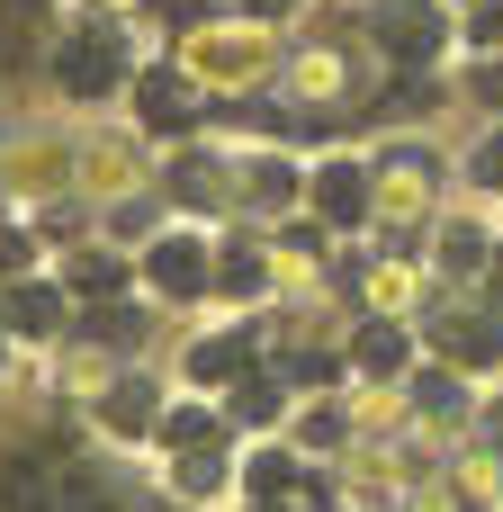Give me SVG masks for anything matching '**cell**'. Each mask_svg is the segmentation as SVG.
I'll list each match as a JSON object with an SVG mask.
<instances>
[{"instance_id":"obj_1","label":"cell","mask_w":503,"mask_h":512,"mask_svg":"<svg viewBox=\"0 0 503 512\" xmlns=\"http://www.w3.org/2000/svg\"><path fill=\"white\" fill-rule=\"evenodd\" d=\"M54 72H63V90H81V99H90V90H108V81L126 72V45H117V27H81V36L63 45V63H54Z\"/></svg>"},{"instance_id":"obj_2","label":"cell","mask_w":503,"mask_h":512,"mask_svg":"<svg viewBox=\"0 0 503 512\" xmlns=\"http://www.w3.org/2000/svg\"><path fill=\"white\" fill-rule=\"evenodd\" d=\"M144 279H153L162 297H198V288L216 279V261H207V243H198V234H162V243L144 252Z\"/></svg>"},{"instance_id":"obj_3","label":"cell","mask_w":503,"mask_h":512,"mask_svg":"<svg viewBox=\"0 0 503 512\" xmlns=\"http://www.w3.org/2000/svg\"><path fill=\"white\" fill-rule=\"evenodd\" d=\"M378 45H387L396 63H432V54H441V9H432V0H387V9H378Z\"/></svg>"},{"instance_id":"obj_4","label":"cell","mask_w":503,"mask_h":512,"mask_svg":"<svg viewBox=\"0 0 503 512\" xmlns=\"http://www.w3.org/2000/svg\"><path fill=\"white\" fill-rule=\"evenodd\" d=\"M315 207H324V225H360L369 216V171L360 162H324L315 171Z\"/></svg>"},{"instance_id":"obj_5","label":"cell","mask_w":503,"mask_h":512,"mask_svg":"<svg viewBox=\"0 0 503 512\" xmlns=\"http://www.w3.org/2000/svg\"><path fill=\"white\" fill-rule=\"evenodd\" d=\"M54 324H63V288L18 279V288L0 297V333H54Z\"/></svg>"},{"instance_id":"obj_6","label":"cell","mask_w":503,"mask_h":512,"mask_svg":"<svg viewBox=\"0 0 503 512\" xmlns=\"http://www.w3.org/2000/svg\"><path fill=\"white\" fill-rule=\"evenodd\" d=\"M441 351L468 360V369H495L503 360V324L495 315H450V324H441Z\"/></svg>"},{"instance_id":"obj_7","label":"cell","mask_w":503,"mask_h":512,"mask_svg":"<svg viewBox=\"0 0 503 512\" xmlns=\"http://www.w3.org/2000/svg\"><path fill=\"white\" fill-rule=\"evenodd\" d=\"M135 117H144L153 135H180V126H189V90H180V72H144V90H135Z\"/></svg>"},{"instance_id":"obj_8","label":"cell","mask_w":503,"mask_h":512,"mask_svg":"<svg viewBox=\"0 0 503 512\" xmlns=\"http://www.w3.org/2000/svg\"><path fill=\"white\" fill-rule=\"evenodd\" d=\"M243 198H252V207H288V198H297V180H288V162H279V153H261V162L243 171Z\"/></svg>"},{"instance_id":"obj_9","label":"cell","mask_w":503,"mask_h":512,"mask_svg":"<svg viewBox=\"0 0 503 512\" xmlns=\"http://www.w3.org/2000/svg\"><path fill=\"white\" fill-rule=\"evenodd\" d=\"M441 270H450V279H477V270H486V234H477V225H450V234H441Z\"/></svg>"},{"instance_id":"obj_10","label":"cell","mask_w":503,"mask_h":512,"mask_svg":"<svg viewBox=\"0 0 503 512\" xmlns=\"http://www.w3.org/2000/svg\"><path fill=\"white\" fill-rule=\"evenodd\" d=\"M360 369H369V378H396V369H405V333H396V324H369V333H360Z\"/></svg>"},{"instance_id":"obj_11","label":"cell","mask_w":503,"mask_h":512,"mask_svg":"<svg viewBox=\"0 0 503 512\" xmlns=\"http://www.w3.org/2000/svg\"><path fill=\"white\" fill-rule=\"evenodd\" d=\"M243 351H252L243 333H216V342H198V360H189V378H234V369H243Z\"/></svg>"},{"instance_id":"obj_12","label":"cell","mask_w":503,"mask_h":512,"mask_svg":"<svg viewBox=\"0 0 503 512\" xmlns=\"http://www.w3.org/2000/svg\"><path fill=\"white\" fill-rule=\"evenodd\" d=\"M108 423H117V432H144V423H153V387H144V378H126V387L108 396Z\"/></svg>"},{"instance_id":"obj_13","label":"cell","mask_w":503,"mask_h":512,"mask_svg":"<svg viewBox=\"0 0 503 512\" xmlns=\"http://www.w3.org/2000/svg\"><path fill=\"white\" fill-rule=\"evenodd\" d=\"M234 423H279V387L270 378H243L234 387Z\"/></svg>"},{"instance_id":"obj_14","label":"cell","mask_w":503,"mask_h":512,"mask_svg":"<svg viewBox=\"0 0 503 512\" xmlns=\"http://www.w3.org/2000/svg\"><path fill=\"white\" fill-rule=\"evenodd\" d=\"M216 279H225L234 297H261V252H243V243H234V252L216 261Z\"/></svg>"},{"instance_id":"obj_15","label":"cell","mask_w":503,"mask_h":512,"mask_svg":"<svg viewBox=\"0 0 503 512\" xmlns=\"http://www.w3.org/2000/svg\"><path fill=\"white\" fill-rule=\"evenodd\" d=\"M162 441H171V450H207V441H216V414H171Z\"/></svg>"},{"instance_id":"obj_16","label":"cell","mask_w":503,"mask_h":512,"mask_svg":"<svg viewBox=\"0 0 503 512\" xmlns=\"http://www.w3.org/2000/svg\"><path fill=\"white\" fill-rule=\"evenodd\" d=\"M72 288H117V261H99V252H81V261H72Z\"/></svg>"},{"instance_id":"obj_17","label":"cell","mask_w":503,"mask_h":512,"mask_svg":"<svg viewBox=\"0 0 503 512\" xmlns=\"http://www.w3.org/2000/svg\"><path fill=\"white\" fill-rule=\"evenodd\" d=\"M252 486H261V495H288L297 468H288V459H252Z\"/></svg>"},{"instance_id":"obj_18","label":"cell","mask_w":503,"mask_h":512,"mask_svg":"<svg viewBox=\"0 0 503 512\" xmlns=\"http://www.w3.org/2000/svg\"><path fill=\"white\" fill-rule=\"evenodd\" d=\"M288 378H297V387H315V378H333V351H297V360H288Z\"/></svg>"},{"instance_id":"obj_19","label":"cell","mask_w":503,"mask_h":512,"mask_svg":"<svg viewBox=\"0 0 503 512\" xmlns=\"http://www.w3.org/2000/svg\"><path fill=\"white\" fill-rule=\"evenodd\" d=\"M171 477H180V486H189V495H207V486H216V459H180V468H171Z\"/></svg>"},{"instance_id":"obj_20","label":"cell","mask_w":503,"mask_h":512,"mask_svg":"<svg viewBox=\"0 0 503 512\" xmlns=\"http://www.w3.org/2000/svg\"><path fill=\"white\" fill-rule=\"evenodd\" d=\"M477 180H486V189H503V144H486V153H477Z\"/></svg>"},{"instance_id":"obj_21","label":"cell","mask_w":503,"mask_h":512,"mask_svg":"<svg viewBox=\"0 0 503 512\" xmlns=\"http://www.w3.org/2000/svg\"><path fill=\"white\" fill-rule=\"evenodd\" d=\"M477 36H486V45H503V0L486 9V18H477Z\"/></svg>"},{"instance_id":"obj_22","label":"cell","mask_w":503,"mask_h":512,"mask_svg":"<svg viewBox=\"0 0 503 512\" xmlns=\"http://www.w3.org/2000/svg\"><path fill=\"white\" fill-rule=\"evenodd\" d=\"M243 9H252V18H288L297 0H243Z\"/></svg>"},{"instance_id":"obj_23","label":"cell","mask_w":503,"mask_h":512,"mask_svg":"<svg viewBox=\"0 0 503 512\" xmlns=\"http://www.w3.org/2000/svg\"><path fill=\"white\" fill-rule=\"evenodd\" d=\"M0 270H18V234H0Z\"/></svg>"}]
</instances>
